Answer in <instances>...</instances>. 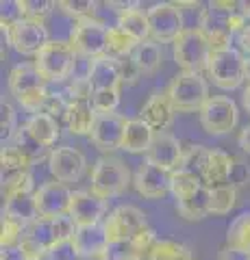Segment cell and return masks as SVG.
Returning <instances> with one entry per match:
<instances>
[{
    "mask_svg": "<svg viewBox=\"0 0 250 260\" xmlns=\"http://www.w3.org/2000/svg\"><path fill=\"white\" fill-rule=\"evenodd\" d=\"M239 3H229V0H215L209 3L198 15V30L207 37L211 50H227L233 48V30H231V15L239 11Z\"/></svg>",
    "mask_w": 250,
    "mask_h": 260,
    "instance_id": "6da1fadb",
    "label": "cell"
},
{
    "mask_svg": "<svg viewBox=\"0 0 250 260\" xmlns=\"http://www.w3.org/2000/svg\"><path fill=\"white\" fill-rule=\"evenodd\" d=\"M46 83L48 80L39 74L35 63H20V65H15L9 74V89L13 98L26 111L33 113V115L42 111L46 98H48Z\"/></svg>",
    "mask_w": 250,
    "mask_h": 260,
    "instance_id": "7a4b0ae2",
    "label": "cell"
},
{
    "mask_svg": "<svg viewBox=\"0 0 250 260\" xmlns=\"http://www.w3.org/2000/svg\"><path fill=\"white\" fill-rule=\"evenodd\" d=\"M168 98L172 100L176 113H193L205 107L209 100V85L203 78V74H193V72H179L170 85L165 89Z\"/></svg>",
    "mask_w": 250,
    "mask_h": 260,
    "instance_id": "3957f363",
    "label": "cell"
},
{
    "mask_svg": "<svg viewBox=\"0 0 250 260\" xmlns=\"http://www.w3.org/2000/svg\"><path fill=\"white\" fill-rule=\"evenodd\" d=\"M211 46H209L207 37L196 28H185L176 42L172 44V56L174 63L181 68V72H193L200 74L207 70L209 59H211Z\"/></svg>",
    "mask_w": 250,
    "mask_h": 260,
    "instance_id": "277c9868",
    "label": "cell"
},
{
    "mask_svg": "<svg viewBox=\"0 0 250 260\" xmlns=\"http://www.w3.org/2000/svg\"><path fill=\"white\" fill-rule=\"evenodd\" d=\"M131 182V172L124 165V160L116 156H102L96 160L92 169V193L100 200L118 198L128 189Z\"/></svg>",
    "mask_w": 250,
    "mask_h": 260,
    "instance_id": "5b68a950",
    "label": "cell"
},
{
    "mask_svg": "<svg viewBox=\"0 0 250 260\" xmlns=\"http://www.w3.org/2000/svg\"><path fill=\"white\" fill-rule=\"evenodd\" d=\"M74 65L76 52L72 50L70 42H61V39H50L35 56V68L50 83H61V80L72 76Z\"/></svg>",
    "mask_w": 250,
    "mask_h": 260,
    "instance_id": "8992f818",
    "label": "cell"
},
{
    "mask_svg": "<svg viewBox=\"0 0 250 260\" xmlns=\"http://www.w3.org/2000/svg\"><path fill=\"white\" fill-rule=\"evenodd\" d=\"M207 74L215 87L224 89V91H233L246 80V56L237 48L215 50L209 59Z\"/></svg>",
    "mask_w": 250,
    "mask_h": 260,
    "instance_id": "52a82bcc",
    "label": "cell"
},
{
    "mask_svg": "<svg viewBox=\"0 0 250 260\" xmlns=\"http://www.w3.org/2000/svg\"><path fill=\"white\" fill-rule=\"evenodd\" d=\"M107 37L109 26L98 18L78 20L70 32V46L76 52V56L83 59H98L107 54Z\"/></svg>",
    "mask_w": 250,
    "mask_h": 260,
    "instance_id": "ba28073f",
    "label": "cell"
},
{
    "mask_svg": "<svg viewBox=\"0 0 250 260\" xmlns=\"http://www.w3.org/2000/svg\"><path fill=\"white\" fill-rule=\"evenodd\" d=\"M104 234H107L109 245L111 243H124V241H133L137 234H142L148 225L146 215L142 213L137 206L133 204H120L116 206L104 219Z\"/></svg>",
    "mask_w": 250,
    "mask_h": 260,
    "instance_id": "9c48e42d",
    "label": "cell"
},
{
    "mask_svg": "<svg viewBox=\"0 0 250 260\" xmlns=\"http://www.w3.org/2000/svg\"><path fill=\"white\" fill-rule=\"evenodd\" d=\"M150 39L157 44H174L185 30V20L179 3H157L146 11Z\"/></svg>",
    "mask_w": 250,
    "mask_h": 260,
    "instance_id": "30bf717a",
    "label": "cell"
},
{
    "mask_svg": "<svg viewBox=\"0 0 250 260\" xmlns=\"http://www.w3.org/2000/svg\"><path fill=\"white\" fill-rule=\"evenodd\" d=\"M200 126L209 135H227L237 126V104L227 95H213L200 109Z\"/></svg>",
    "mask_w": 250,
    "mask_h": 260,
    "instance_id": "8fae6325",
    "label": "cell"
},
{
    "mask_svg": "<svg viewBox=\"0 0 250 260\" xmlns=\"http://www.w3.org/2000/svg\"><path fill=\"white\" fill-rule=\"evenodd\" d=\"M3 35L7 37L15 50L20 54H26V56H37L39 50L50 42L48 39V30L44 24H37V22H29V20H18L9 28H3Z\"/></svg>",
    "mask_w": 250,
    "mask_h": 260,
    "instance_id": "7c38bea8",
    "label": "cell"
},
{
    "mask_svg": "<svg viewBox=\"0 0 250 260\" xmlns=\"http://www.w3.org/2000/svg\"><path fill=\"white\" fill-rule=\"evenodd\" d=\"M172 174L170 169H163L159 165H152V162L144 160L135 172V178H133V184L137 193L142 198H148V200H159L163 198L165 193H170L172 189Z\"/></svg>",
    "mask_w": 250,
    "mask_h": 260,
    "instance_id": "4fadbf2b",
    "label": "cell"
},
{
    "mask_svg": "<svg viewBox=\"0 0 250 260\" xmlns=\"http://www.w3.org/2000/svg\"><path fill=\"white\" fill-rule=\"evenodd\" d=\"M22 249L26 251L29 260H44L52 251L54 245H59L57 232H54L52 219H37L33 225L26 228L22 237Z\"/></svg>",
    "mask_w": 250,
    "mask_h": 260,
    "instance_id": "5bb4252c",
    "label": "cell"
},
{
    "mask_svg": "<svg viewBox=\"0 0 250 260\" xmlns=\"http://www.w3.org/2000/svg\"><path fill=\"white\" fill-rule=\"evenodd\" d=\"M85 156L83 152L72 148V145H59L50 152L48 156V167H50V174L54 176L57 182H76L85 172Z\"/></svg>",
    "mask_w": 250,
    "mask_h": 260,
    "instance_id": "9a60e30c",
    "label": "cell"
},
{
    "mask_svg": "<svg viewBox=\"0 0 250 260\" xmlns=\"http://www.w3.org/2000/svg\"><path fill=\"white\" fill-rule=\"evenodd\" d=\"M72 193L68 189V184L63 182H46L44 186H39V191H35V206L39 219H57L68 215Z\"/></svg>",
    "mask_w": 250,
    "mask_h": 260,
    "instance_id": "2e32d148",
    "label": "cell"
},
{
    "mask_svg": "<svg viewBox=\"0 0 250 260\" xmlns=\"http://www.w3.org/2000/svg\"><path fill=\"white\" fill-rule=\"evenodd\" d=\"M68 215L76 223V228L100 225L107 219V202L96 198L92 191H74Z\"/></svg>",
    "mask_w": 250,
    "mask_h": 260,
    "instance_id": "e0dca14e",
    "label": "cell"
},
{
    "mask_svg": "<svg viewBox=\"0 0 250 260\" xmlns=\"http://www.w3.org/2000/svg\"><path fill=\"white\" fill-rule=\"evenodd\" d=\"M124 128H126V119L122 115H118V113H100L96 117L90 139L100 152L122 150Z\"/></svg>",
    "mask_w": 250,
    "mask_h": 260,
    "instance_id": "ac0fdd59",
    "label": "cell"
},
{
    "mask_svg": "<svg viewBox=\"0 0 250 260\" xmlns=\"http://www.w3.org/2000/svg\"><path fill=\"white\" fill-rule=\"evenodd\" d=\"M174 115H176V109L165 91L150 93L140 111V119L146 126H150L155 133H168V128L174 121Z\"/></svg>",
    "mask_w": 250,
    "mask_h": 260,
    "instance_id": "d6986e66",
    "label": "cell"
},
{
    "mask_svg": "<svg viewBox=\"0 0 250 260\" xmlns=\"http://www.w3.org/2000/svg\"><path fill=\"white\" fill-rule=\"evenodd\" d=\"M183 152H185V148L174 135L155 133L150 150L146 152V160L152 162V165H159L163 169H170V172H176V169L181 167Z\"/></svg>",
    "mask_w": 250,
    "mask_h": 260,
    "instance_id": "ffe728a7",
    "label": "cell"
},
{
    "mask_svg": "<svg viewBox=\"0 0 250 260\" xmlns=\"http://www.w3.org/2000/svg\"><path fill=\"white\" fill-rule=\"evenodd\" d=\"M72 243L76 245L78 254L83 260H104L107 254L109 241L104 234V225H87V228H76Z\"/></svg>",
    "mask_w": 250,
    "mask_h": 260,
    "instance_id": "44dd1931",
    "label": "cell"
},
{
    "mask_svg": "<svg viewBox=\"0 0 250 260\" xmlns=\"http://www.w3.org/2000/svg\"><path fill=\"white\" fill-rule=\"evenodd\" d=\"M87 80H90L92 93L94 91H111V89H118L120 91V87H122L118 63H116L114 56H109V54L98 56V59L92 61Z\"/></svg>",
    "mask_w": 250,
    "mask_h": 260,
    "instance_id": "7402d4cb",
    "label": "cell"
},
{
    "mask_svg": "<svg viewBox=\"0 0 250 260\" xmlns=\"http://www.w3.org/2000/svg\"><path fill=\"white\" fill-rule=\"evenodd\" d=\"M96 117H98V113L92 104V98H70L66 126L72 135H90L96 124Z\"/></svg>",
    "mask_w": 250,
    "mask_h": 260,
    "instance_id": "603a6c76",
    "label": "cell"
},
{
    "mask_svg": "<svg viewBox=\"0 0 250 260\" xmlns=\"http://www.w3.org/2000/svg\"><path fill=\"white\" fill-rule=\"evenodd\" d=\"M233 158L235 156H229V154L222 150H211V154H209V158L205 162L203 174H200L203 184L209 186V189L229 184L231 172H233Z\"/></svg>",
    "mask_w": 250,
    "mask_h": 260,
    "instance_id": "cb8c5ba5",
    "label": "cell"
},
{
    "mask_svg": "<svg viewBox=\"0 0 250 260\" xmlns=\"http://www.w3.org/2000/svg\"><path fill=\"white\" fill-rule=\"evenodd\" d=\"M176 210L183 219L187 221H200L207 215H211V189L209 186H200L187 198L176 202Z\"/></svg>",
    "mask_w": 250,
    "mask_h": 260,
    "instance_id": "d4e9b609",
    "label": "cell"
},
{
    "mask_svg": "<svg viewBox=\"0 0 250 260\" xmlns=\"http://www.w3.org/2000/svg\"><path fill=\"white\" fill-rule=\"evenodd\" d=\"M152 139H155V130L146 126L140 117L135 119H126V128H124V141H122V150L131 152V154H144L150 150Z\"/></svg>",
    "mask_w": 250,
    "mask_h": 260,
    "instance_id": "484cf974",
    "label": "cell"
},
{
    "mask_svg": "<svg viewBox=\"0 0 250 260\" xmlns=\"http://www.w3.org/2000/svg\"><path fill=\"white\" fill-rule=\"evenodd\" d=\"M26 128L44 148L54 150V143L59 139L61 126L50 115H46V113H35V115H31V119L26 121Z\"/></svg>",
    "mask_w": 250,
    "mask_h": 260,
    "instance_id": "4316f807",
    "label": "cell"
},
{
    "mask_svg": "<svg viewBox=\"0 0 250 260\" xmlns=\"http://www.w3.org/2000/svg\"><path fill=\"white\" fill-rule=\"evenodd\" d=\"M7 145H13L15 150H18L24 158H26L31 165H35V162H39L42 158H46V154L50 156V152L52 150H48V148H44L42 143H39L33 135L29 133V128H26V124L24 126H20L18 130H15V135H13V139L7 143Z\"/></svg>",
    "mask_w": 250,
    "mask_h": 260,
    "instance_id": "83f0119b",
    "label": "cell"
},
{
    "mask_svg": "<svg viewBox=\"0 0 250 260\" xmlns=\"http://www.w3.org/2000/svg\"><path fill=\"white\" fill-rule=\"evenodd\" d=\"M3 215L15 219V221L22 223L24 228L33 225L37 219H39L37 206H35V195H20V198L7 200Z\"/></svg>",
    "mask_w": 250,
    "mask_h": 260,
    "instance_id": "f1b7e54d",
    "label": "cell"
},
{
    "mask_svg": "<svg viewBox=\"0 0 250 260\" xmlns=\"http://www.w3.org/2000/svg\"><path fill=\"white\" fill-rule=\"evenodd\" d=\"M118 28H122L124 32H128L131 37H135L137 42H146L150 39V26H148V15L142 9H126L118 13Z\"/></svg>",
    "mask_w": 250,
    "mask_h": 260,
    "instance_id": "f546056e",
    "label": "cell"
},
{
    "mask_svg": "<svg viewBox=\"0 0 250 260\" xmlns=\"http://www.w3.org/2000/svg\"><path fill=\"white\" fill-rule=\"evenodd\" d=\"M133 61L137 63V68L142 70V74H152V72L159 70L161 61H163V50L157 42L146 39V42H140L135 48V52L131 54Z\"/></svg>",
    "mask_w": 250,
    "mask_h": 260,
    "instance_id": "4dcf8cb0",
    "label": "cell"
},
{
    "mask_svg": "<svg viewBox=\"0 0 250 260\" xmlns=\"http://www.w3.org/2000/svg\"><path fill=\"white\" fill-rule=\"evenodd\" d=\"M146 260H193L191 249L172 239H157V243L148 251Z\"/></svg>",
    "mask_w": 250,
    "mask_h": 260,
    "instance_id": "1f68e13d",
    "label": "cell"
},
{
    "mask_svg": "<svg viewBox=\"0 0 250 260\" xmlns=\"http://www.w3.org/2000/svg\"><path fill=\"white\" fill-rule=\"evenodd\" d=\"M137 39L131 37L128 32H124L122 28L111 26L109 28V37H107V54L114 56V59H120V56H131L137 48Z\"/></svg>",
    "mask_w": 250,
    "mask_h": 260,
    "instance_id": "d6a6232c",
    "label": "cell"
},
{
    "mask_svg": "<svg viewBox=\"0 0 250 260\" xmlns=\"http://www.w3.org/2000/svg\"><path fill=\"white\" fill-rule=\"evenodd\" d=\"M0 165H3V182L9 178L31 172V162L22 156V154L13 148V145H3V154H0Z\"/></svg>",
    "mask_w": 250,
    "mask_h": 260,
    "instance_id": "836d02e7",
    "label": "cell"
},
{
    "mask_svg": "<svg viewBox=\"0 0 250 260\" xmlns=\"http://www.w3.org/2000/svg\"><path fill=\"white\" fill-rule=\"evenodd\" d=\"M227 245L244 249V251H248V254H250V213L239 215L235 221L229 225Z\"/></svg>",
    "mask_w": 250,
    "mask_h": 260,
    "instance_id": "e575fe53",
    "label": "cell"
},
{
    "mask_svg": "<svg viewBox=\"0 0 250 260\" xmlns=\"http://www.w3.org/2000/svg\"><path fill=\"white\" fill-rule=\"evenodd\" d=\"M237 204V189L233 184H222L211 189V215H229Z\"/></svg>",
    "mask_w": 250,
    "mask_h": 260,
    "instance_id": "d590c367",
    "label": "cell"
},
{
    "mask_svg": "<svg viewBox=\"0 0 250 260\" xmlns=\"http://www.w3.org/2000/svg\"><path fill=\"white\" fill-rule=\"evenodd\" d=\"M18 7H20L22 20L44 24L46 18L52 13L54 7H57V3H48V0H18Z\"/></svg>",
    "mask_w": 250,
    "mask_h": 260,
    "instance_id": "8d00e7d4",
    "label": "cell"
},
{
    "mask_svg": "<svg viewBox=\"0 0 250 260\" xmlns=\"http://www.w3.org/2000/svg\"><path fill=\"white\" fill-rule=\"evenodd\" d=\"M209 154H211V150L205 148V145H187L183 152V160H181V167L183 172H189L193 176H198L203 174V169H205V162L209 158Z\"/></svg>",
    "mask_w": 250,
    "mask_h": 260,
    "instance_id": "74e56055",
    "label": "cell"
},
{
    "mask_svg": "<svg viewBox=\"0 0 250 260\" xmlns=\"http://www.w3.org/2000/svg\"><path fill=\"white\" fill-rule=\"evenodd\" d=\"M200 186H205L203 180H200L198 176H193L189 172H183V169H176V172L172 174V189L170 193L176 198V202L187 198V195H191L193 191H198Z\"/></svg>",
    "mask_w": 250,
    "mask_h": 260,
    "instance_id": "f35d334b",
    "label": "cell"
},
{
    "mask_svg": "<svg viewBox=\"0 0 250 260\" xmlns=\"http://www.w3.org/2000/svg\"><path fill=\"white\" fill-rule=\"evenodd\" d=\"M33 176L31 172H24L9 178V180L3 182V198L7 200H13V198H20V195H35L33 193Z\"/></svg>",
    "mask_w": 250,
    "mask_h": 260,
    "instance_id": "ab89813d",
    "label": "cell"
},
{
    "mask_svg": "<svg viewBox=\"0 0 250 260\" xmlns=\"http://www.w3.org/2000/svg\"><path fill=\"white\" fill-rule=\"evenodd\" d=\"M146 251H144L135 241H124V243H111L107 247L104 260H146Z\"/></svg>",
    "mask_w": 250,
    "mask_h": 260,
    "instance_id": "60d3db41",
    "label": "cell"
},
{
    "mask_svg": "<svg viewBox=\"0 0 250 260\" xmlns=\"http://www.w3.org/2000/svg\"><path fill=\"white\" fill-rule=\"evenodd\" d=\"M68 107H70V98H63V93H48L44 107L39 113L50 115L57 124H66L68 121Z\"/></svg>",
    "mask_w": 250,
    "mask_h": 260,
    "instance_id": "b9f144b4",
    "label": "cell"
},
{
    "mask_svg": "<svg viewBox=\"0 0 250 260\" xmlns=\"http://www.w3.org/2000/svg\"><path fill=\"white\" fill-rule=\"evenodd\" d=\"M57 7L63 13L76 18V22L96 18V3H92V0H61V3H57Z\"/></svg>",
    "mask_w": 250,
    "mask_h": 260,
    "instance_id": "7bdbcfd3",
    "label": "cell"
},
{
    "mask_svg": "<svg viewBox=\"0 0 250 260\" xmlns=\"http://www.w3.org/2000/svg\"><path fill=\"white\" fill-rule=\"evenodd\" d=\"M26 232V228L18 223L15 219L3 215V234H0V245L3 247H15L22 243V237Z\"/></svg>",
    "mask_w": 250,
    "mask_h": 260,
    "instance_id": "ee69618b",
    "label": "cell"
},
{
    "mask_svg": "<svg viewBox=\"0 0 250 260\" xmlns=\"http://www.w3.org/2000/svg\"><path fill=\"white\" fill-rule=\"evenodd\" d=\"M0 130H3V145H7L11 139H13V135H15V130H18V113H15V109L11 107L9 102H3L0 104Z\"/></svg>",
    "mask_w": 250,
    "mask_h": 260,
    "instance_id": "f6af8a7d",
    "label": "cell"
},
{
    "mask_svg": "<svg viewBox=\"0 0 250 260\" xmlns=\"http://www.w3.org/2000/svg\"><path fill=\"white\" fill-rule=\"evenodd\" d=\"M92 104L96 113H116L118 104H120V91L111 89V91H94L92 93Z\"/></svg>",
    "mask_w": 250,
    "mask_h": 260,
    "instance_id": "bcb514c9",
    "label": "cell"
},
{
    "mask_svg": "<svg viewBox=\"0 0 250 260\" xmlns=\"http://www.w3.org/2000/svg\"><path fill=\"white\" fill-rule=\"evenodd\" d=\"M118 70H120V78H122V85H137L142 78V70L137 68V63L133 61V56H120L116 59Z\"/></svg>",
    "mask_w": 250,
    "mask_h": 260,
    "instance_id": "7dc6e473",
    "label": "cell"
},
{
    "mask_svg": "<svg viewBox=\"0 0 250 260\" xmlns=\"http://www.w3.org/2000/svg\"><path fill=\"white\" fill-rule=\"evenodd\" d=\"M46 260H83V258H80L74 243H72V241H63V243H59V245L52 247V251L48 254Z\"/></svg>",
    "mask_w": 250,
    "mask_h": 260,
    "instance_id": "c3c4849f",
    "label": "cell"
},
{
    "mask_svg": "<svg viewBox=\"0 0 250 260\" xmlns=\"http://www.w3.org/2000/svg\"><path fill=\"white\" fill-rule=\"evenodd\" d=\"M248 182H250V167L246 165L244 160L233 158V172H231L229 184H233L235 189H239V186H246Z\"/></svg>",
    "mask_w": 250,
    "mask_h": 260,
    "instance_id": "681fc988",
    "label": "cell"
},
{
    "mask_svg": "<svg viewBox=\"0 0 250 260\" xmlns=\"http://www.w3.org/2000/svg\"><path fill=\"white\" fill-rule=\"evenodd\" d=\"M217 260H250V254L244 249H237V247H231V245H224L217 254Z\"/></svg>",
    "mask_w": 250,
    "mask_h": 260,
    "instance_id": "f907efd6",
    "label": "cell"
},
{
    "mask_svg": "<svg viewBox=\"0 0 250 260\" xmlns=\"http://www.w3.org/2000/svg\"><path fill=\"white\" fill-rule=\"evenodd\" d=\"M235 42H237V50L244 56H250V24L241 32H237Z\"/></svg>",
    "mask_w": 250,
    "mask_h": 260,
    "instance_id": "816d5d0a",
    "label": "cell"
},
{
    "mask_svg": "<svg viewBox=\"0 0 250 260\" xmlns=\"http://www.w3.org/2000/svg\"><path fill=\"white\" fill-rule=\"evenodd\" d=\"M0 260H29V256L22 249V245H15V247H3Z\"/></svg>",
    "mask_w": 250,
    "mask_h": 260,
    "instance_id": "f5cc1de1",
    "label": "cell"
},
{
    "mask_svg": "<svg viewBox=\"0 0 250 260\" xmlns=\"http://www.w3.org/2000/svg\"><path fill=\"white\" fill-rule=\"evenodd\" d=\"M239 148L244 150L246 154H250V126H246L239 133Z\"/></svg>",
    "mask_w": 250,
    "mask_h": 260,
    "instance_id": "db71d44e",
    "label": "cell"
},
{
    "mask_svg": "<svg viewBox=\"0 0 250 260\" xmlns=\"http://www.w3.org/2000/svg\"><path fill=\"white\" fill-rule=\"evenodd\" d=\"M241 100H244V107H246L248 115H250V85L244 89V95H241Z\"/></svg>",
    "mask_w": 250,
    "mask_h": 260,
    "instance_id": "11a10c76",
    "label": "cell"
},
{
    "mask_svg": "<svg viewBox=\"0 0 250 260\" xmlns=\"http://www.w3.org/2000/svg\"><path fill=\"white\" fill-rule=\"evenodd\" d=\"M241 5V13L246 15V18L250 20V0H246V3H239Z\"/></svg>",
    "mask_w": 250,
    "mask_h": 260,
    "instance_id": "9f6ffc18",
    "label": "cell"
},
{
    "mask_svg": "<svg viewBox=\"0 0 250 260\" xmlns=\"http://www.w3.org/2000/svg\"><path fill=\"white\" fill-rule=\"evenodd\" d=\"M246 80H250V56H246Z\"/></svg>",
    "mask_w": 250,
    "mask_h": 260,
    "instance_id": "6f0895ef",
    "label": "cell"
}]
</instances>
